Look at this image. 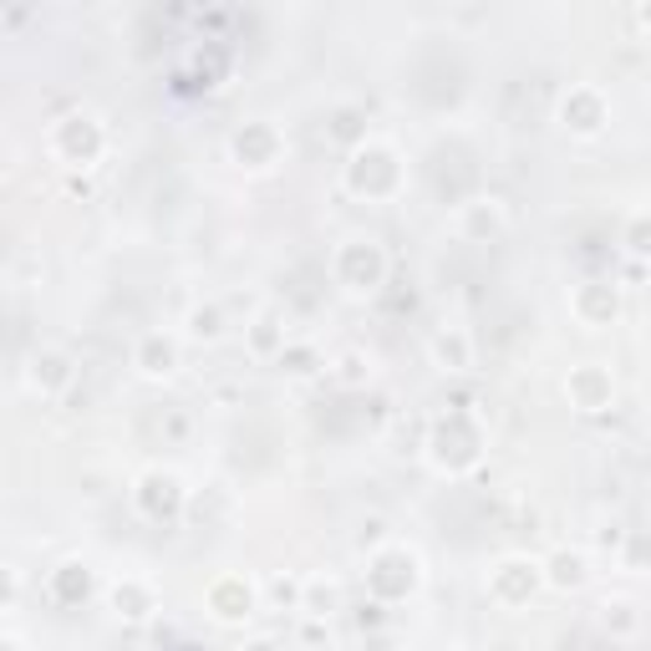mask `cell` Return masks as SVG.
<instances>
[{"mask_svg":"<svg viewBox=\"0 0 651 651\" xmlns=\"http://www.w3.org/2000/svg\"><path fill=\"white\" fill-rule=\"evenodd\" d=\"M387 275V254L382 245L372 240H351L341 245V254H336V280H341L346 291H377Z\"/></svg>","mask_w":651,"mask_h":651,"instance_id":"obj_1","label":"cell"},{"mask_svg":"<svg viewBox=\"0 0 651 651\" xmlns=\"http://www.w3.org/2000/svg\"><path fill=\"white\" fill-rule=\"evenodd\" d=\"M398 159L387 153V148H361L357 159H351V169H346V184L357 188V194H367V199H382V194H392L398 188Z\"/></svg>","mask_w":651,"mask_h":651,"instance_id":"obj_2","label":"cell"},{"mask_svg":"<svg viewBox=\"0 0 651 651\" xmlns=\"http://www.w3.org/2000/svg\"><path fill=\"white\" fill-rule=\"evenodd\" d=\"M97 148H102V133H97L93 118H67L62 128H56V153H62L67 163L97 159Z\"/></svg>","mask_w":651,"mask_h":651,"instance_id":"obj_3","label":"cell"},{"mask_svg":"<svg viewBox=\"0 0 651 651\" xmlns=\"http://www.w3.org/2000/svg\"><path fill=\"white\" fill-rule=\"evenodd\" d=\"M138 504H143L148 519H173L178 504H184V489H178L173 474H148V479L138 484Z\"/></svg>","mask_w":651,"mask_h":651,"instance_id":"obj_4","label":"cell"},{"mask_svg":"<svg viewBox=\"0 0 651 651\" xmlns=\"http://www.w3.org/2000/svg\"><path fill=\"white\" fill-rule=\"evenodd\" d=\"M209 606H214V616H219V621H240V616H250L254 596H250V585H245L240 575H229V581H219L209 590Z\"/></svg>","mask_w":651,"mask_h":651,"instance_id":"obj_5","label":"cell"},{"mask_svg":"<svg viewBox=\"0 0 651 651\" xmlns=\"http://www.w3.org/2000/svg\"><path fill=\"white\" fill-rule=\"evenodd\" d=\"M534 581H540V575H534V565H524V560H509V565H499V571H493V596H499V600H524L534 590Z\"/></svg>","mask_w":651,"mask_h":651,"instance_id":"obj_6","label":"cell"},{"mask_svg":"<svg viewBox=\"0 0 651 651\" xmlns=\"http://www.w3.org/2000/svg\"><path fill=\"white\" fill-rule=\"evenodd\" d=\"M67 382H72V361L62 357V351H41V357L31 361V387H36V392H62Z\"/></svg>","mask_w":651,"mask_h":651,"instance_id":"obj_7","label":"cell"},{"mask_svg":"<svg viewBox=\"0 0 651 651\" xmlns=\"http://www.w3.org/2000/svg\"><path fill=\"white\" fill-rule=\"evenodd\" d=\"M173 361H178V351H173L169 336H143L138 341V372L143 377H169Z\"/></svg>","mask_w":651,"mask_h":651,"instance_id":"obj_8","label":"cell"},{"mask_svg":"<svg viewBox=\"0 0 651 651\" xmlns=\"http://www.w3.org/2000/svg\"><path fill=\"white\" fill-rule=\"evenodd\" d=\"M235 153H240L245 163H254V169H260V163L275 159V133H270V128H245V133L235 138Z\"/></svg>","mask_w":651,"mask_h":651,"instance_id":"obj_9","label":"cell"},{"mask_svg":"<svg viewBox=\"0 0 651 651\" xmlns=\"http://www.w3.org/2000/svg\"><path fill=\"white\" fill-rule=\"evenodd\" d=\"M112 606H118V616L138 621V616L153 611V596H148V590H143L138 581H128V585H118V590H112Z\"/></svg>","mask_w":651,"mask_h":651,"instance_id":"obj_10","label":"cell"},{"mask_svg":"<svg viewBox=\"0 0 651 651\" xmlns=\"http://www.w3.org/2000/svg\"><path fill=\"white\" fill-rule=\"evenodd\" d=\"M433 357L443 361V367H453V372H464L468 367V336H438V341H433Z\"/></svg>","mask_w":651,"mask_h":651,"instance_id":"obj_11","label":"cell"},{"mask_svg":"<svg viewBox=\"0 0 651 651\" xmlns=\"http://www.w3.org/2000/svg\"><path fill=\"white\" fill-rule=\"evenodd\" d=\"M56 585H62V596H67V600H82L87 590H93L87 571H77V565H62V571H56Z\"/></svg>","mask_w":651,"mask_h":651,"instance_id":"obj_12","label":"cell"},{"mask_svg":"<svg viewBox=\"0 0 651 651\" xmlns=\"http://www.w3.org/2000/svg\"><path fill=\"white\" fill-rule=\"evenodd\" d=\"M585 581V560L581 555H560L555 560V585H581Z\"/></svg>","mask_w":651,"mask_h":651,"instance_id":"obj_13","label":"cell"},{"mask_svg":"<svg viewBox=\"0 0 651 651\" xmlns=\"http://www.w3.org/2000/svg\"><path fill=\"white\" fill-rule=\"evenodd\" d=\"M194 332H199V336H219V316H214V311H194Z\"/></svg>","mask_w":651,"mask_h":651,"instance_id":"obj_14","label":"cell"},{"mask_svg":"<svg viewBox=\"0 0 651 651\" xmlns=\"http://www.w3.org/2000/svg\"><path fill=\"white\" fill-rule=\"evenodd\" d=\"M11 600H15V575L0 571V606H11Z\"/></svg>","mask_w":651,"mask_h":651,"instance_id":"obj_15","label":"cell"},{"mask_svg":"<svg viewBox=\"0 0 651 651\" xmlns=\"http://www.w3.org/2000/svg\"><path fill=\"white\" fill-rule=\"evenodd\" d=\"M0 651H21V647H15V641H6V637H0Z\"/></svg>","mask_w":651,"mask_h":651,"instance_id":"obj_16","label":"cell"},{"mask_svg":"<svg viewBox=\"0 0 651 651\" xmlns=\"http://www.w3.org/2000/svg\"><path fill=\"white\" fill-rule=\"evenodd\" d=\"M250 651H275V647H270V641H254V647Z\"/></svg>","mask_w":651,"mask_h":651,"instance_id":"obj_17","label":"cell"}]
</instances>
